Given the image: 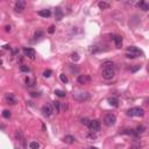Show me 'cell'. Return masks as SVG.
I'll list each match as a JSON object with an SVG mask.
<instances>
[{
  "label": "cell",
  "mask_w": 149,
  "mask_h": 149,
  "mask_svg": "<svg viewBox=\"0 0 149 149\" xmlns=\"http://www.w3.org/2000/svg\"><path fill=\"white\" fill-rule=\"evenodd\" d=\"M101 76L104 79L106 80H109L112 79L114 76H115V70H114V64L113 63H105L104 68H102V71H101Z\"/></svg>",
  "instance_id": "cell-1"
},
{
  "label": "cell",
  "mask_w": 149,
  "mask_h": 149,
  "mask_svg": "<svg viewBox=\"0 0 149 149\" xmlns=\"http://www.w3.org/2000/svg\"><path fill=\"white\" fill-rule=\"evenodd\" d=\"M143 55L142 51L140 50L136 47H128L127 50H126V56L128 58H136V57H141Z\"/></svg>",
  "instance_id": "cell-2"
},
{
  "label": "cell",
  "mask_w": 149,
  "mask_h": 149,
  "mask_svg": "<svg viewBox=\"0 0 149 149\" xmlns=\"http://www.w3.org/2000/svg\"><path fill=\"white\" fill-rule=\"evenodd\" d=\"M72 95H73V99L77 100V101H79V102H84V101L90 99L88 92H84V91H74Z\"/></svg>",
  "instance_id": "cell-3"
},
{
  "label": "cell",
  "mask_w": 149,
  "mask_h": 149,
  "mask_svg": "<svg viewBox=\"0 0 149 149\" xmlns=\"http://www.w3.org/2000/svg\"><path fill=\"white\" fill-rule=\"evenodd\" d=\"M128 116H143L144 115V109L142 107H132L127 111Z\"/></svg>",
  "instance_id": "cell-4"
},
{
  "label": "cell",
  "mask_w": 149,
  "mask_h": 149,
  "mask_svg": "<svg viewBox=\"0 0 149 149\" xmlns=\"http://www.w3.org/2000/svg\"><path fill=\"white\" fill-rule=\"evenodd\" d=\"M54 112H55L54 111V106L51 104H49V102H47V104H44L42 106V114L44 116H50Z\"/></svg>",
  "instance_id": "cell-5"
},
{
  "label": "cell",
  "mask_w": 149,
  "mask_h": 149,
  "mask_svg": "<svg viewBox=\"0 0 149 149\" xmlns=\"http://www.w3.org/2000/svg\"><path fill=\"white\" fill-rule=\"evenodd\" d=\"M115 122H116V116L114 115V114L108 113V114H106V115H105V118H104V123H105L106 126H113Z\"/></svg>",
  "instance_id": "cell-6"
},
{
  "label": "cell",
  "mask_w": 149,
  "mask_h": 149,
  "mask_svg": "<svg viewBox=\"0 0 149 149\" xmlns=\"http://www.w3.org/2000/svg\"><path fill=\"white\" fill-rule=\"evenodd\" d=\"M90 128L91 132H97V130L100 129V122L99 120H90V123L87 126Z\"/></svg>",
  "instance_id": "cell-7"
},
{
  "label": "cell",
  "mask_w": 149,
  "mask_h": 149,
  "mask_svg": "<svg viewBox=\"0 0 149 149\" xmlns=\"http://www.w3.org/2000/svg\"><path fill=\"white\" fill-rule=\"evenodd\" d=\"M5 101L8 105H15L16 102H18V100L14 97L13 93H6V94H5Z\"/></svg>",
  "instance_id": "cell-8"
},
{
  "label": "cell",
  "mask_w": 149,
  "mask_h": 149,
  "mask_svg": "<svg viewBox=\"0 0 149 149\" xmlns=\"http://www.w3.org/2000/svg\"><path fill=\"white\" fill-rule=\"evenodd\" d=\"M77 81H78L79 84L85 85V84H88L91 81V77L88 76V74H79L78 78H77Z\"/></svg>",
  "instance_id": "cell-9"
},
{
  "label": "cell",
  "mask_w": 149,
  "mask_h": 149,
  "mask_svg": "<svg viewBox=\"0 0 149 149\" xmlns=\"http://www.w3.org/2000/svg\"><path fill=\"white\" fill-rule=\"evenodd\" d=\"M25 8H26V2L23 1V0H19V1H16L15 11L18 12V13H22V12L25 11Z\"/></svg>",
  "instance_id": "cell-10"
},
{
  "label": "cell",
  "mask_w": 149,
  "mask_h": 149,
  "mask_svg": "<svg viewBox=\"0 0 149 149\" xmlns=\"http://www.w3.org/2000/svg\"><path fill=\"white\" fill-rule=\"evenodd\" d=\"M23 53H25V55L27 56V57L32 58V59H34L35 55H36V53H35V50L33 48H25L23 49Z\"/></svg>",
  "instance_id": "cell-11"
},
{
  "label": "cell",
  "mask_w": 149,
  "mask_h": 149,
  "mask_svg": "<svg viewBox=\"0 0 149 149\" xmlns=\"http://www.w3.org/2000/svg\"><path fill=\"white\" fill-rule=\"evenodd\" d=\"M113 40H114V43H115L116 48H121V46H122V37L120 35H115L113 37Z\"/></svg>",
  "instance_id": "cell-12"
},
{
  "label": "cell",
  "mask_w": 149,
  "mask_h": 149,
  "mask_svg": "<svg viewBox=\"0 0 149 149\" xmlns=\"http://www.w3.org/2000/svg\"><path fill=\"white\" fill-rule=\"evenodd\" d=\"M55 18L57 21H61L63 18V11L59 8V7H57V8L55 9Z\"/></svg>",
  "instance_id": "cell-13"
},
{
  "label": "cell",
  "mask_w": 149,
  "mask_h": 149,
  "mask_svg": "<svg viewBox=\"0 0 149 149\" xmlns=\"http://www.w3.org/2000/svg\"><path fill=\"white\" fill-rule=\"evenodd\" d=\"M39 15L42 18H49L51 15V12L50 9H41V11H39Z\"/></svg>",
  "instance_id": "cell-14"
},
{
  "label": "cell",
  "mask_w": 149,
  "mask_h": 149,
  "mask_svg": "<svg viewBox=\"0 0 149 149\" xmlns=\"http://www.w3.org/2000/svg\"><path fill=\"white\" fill-rule=\"evenodd\" d=\"M107 101H108V104L111 105V106H113V107H118L119 106V100L116 99L115 97L108 98V99H107Z\"/></svg>",
  "instance_id": "cell-15"
},
{
  "label": "cell",
  "mask_w": 149,
  "mask_h": 149,
  "mask_svg": "<svg viewBox=\"0 0 149 149\" xmlns=\"http://www.w3.org/2000/svg\"><path fill=\"white\" fill-rule=\"evenodd\" d=\"M63 141L66 144H72L74 142V137L72 136V135H65V136L63 137Z\"/></svg>",
  "instance_id": "cell-16"
},
{
  "label": "cell",
  "mask_w": 149,
  "mask_h": 149,
  "mask_svg": "<svg viewBox=\"0 0 149 149\" xmlns=\"http://www.w3.org/2000/svg\"><path fill=\"white\" fill-rule=\"evenodd\" d=\"M136 5H137V7H140V9H142V11H144V12H147L149 9V5L144 1H140V2H137Z\"/></svg>",
  "instance_id": "cell-17"
},
{
  "label": "cell",
  "mask_w": 149,
  "mask_h": 149,
  "mask_svg": "<svg viewBox=\"0 0 149 149\" xmlns=\"http://www.w3.org/2000/svg\"><path fill=\"white\" fill-rule=\"evenodd\" d=\"M26 84H27V86H34L35 85V79L33 78V77H30V76H27L26 77Z\"/></svg>",
  "instance_id": "cell-18"
},
{
  "label": "cell",
  "mask_w": 149,
  "mask_h": 149,
  "mask_svg": "<svg viewBox=\"0 0 149 149\" xmlns=\"http://www.w3.org/2000/svg\"><path fill=\"white\" fill-rule=\"evenodd\" d=\"M98 6H99V8H101V9L109 8V4L108 2H105V1H99L98 2Z\"/></svg>",
  "instance_id": "cell-19"
},
{
  "label": "cell",
  "mask_w": 149,
  "mask_h": 149,
  "mask_svg": "<svg viewBox=\"0 0 149 149\" xmlns=\"http://www.w3.org/2000/svg\"><path fill=\"white\" fill-rule=\"evenodd\" d=\"M29 148H30V149H39V148H40L39 142H36V141H32V142L29 143Z\"/></svg>",
  "instance_id": "cell-20"
},
{
  "label": "cell",
  "mask_w": 149,
  "mask_h": 149,
  "mask_svg": "<svg viewBox=\"0 0 149 149\" xmlns=\"http://www.w3.org/2000/svg\"><path fill=\"white\" fill-rule=\"evenodd\" d=\"M55 94L57 95V97L63 98V97H65V94H66V93H65L64 91H62V90H56V91H55Z\"/></svg>",
  "instance_id": "cell-21"
},
{
  "label": "cell",
  "mask_w": 149,
  "mask_h": 149,
  "mask_svg": "<svg viewBox=\"0 0 149 149\" xmlns=\"http://www.w3.org/2000/svg\"><path fill=\"white\" fill-rule=\"evenodd\" d=\"M53 106H54V108L56 109V112H59L61 111V102L59 101H55Z\"/></svg>",
  "instance_id": "cell-22"
},
{
  "label": "cell",
  "mask_w": 149,
  "mask_h": 149,
  "mask_svg": "<svg viewBox=\"0 0 149 149\" xmlns=\"http://www.w3.org/2000/svg\"><path fill=\"white\" fill-rule=\"evenodd\" d=\"M80 123L84 126H88V123H90V120H88L87 118H81L80 119Z\"/></svg>",
  "instance_id": "cell-23"
},
{
  "label": "cell",
  "mask_w": 149,
  "mask_h": 149,
  "mask_svg": "<svg viewBox=\"0 0 149 149\" xmlns=\"http://www.w3.org/2000/svg\"><path fill=\"white\" fill-rule=\"evenodd\" d=\"M20 71L21 72H27V73H28V72L30 71V69L28 66H26V65H21V66H20Z\"/></svg>",
  "instance_id": "cell-24"
},
{
  "label": "cell",
  "mask_w": 149,
  "mask_h": 149,
  "mask_svg": "<svg viewBox=\"0 0 149 149\" xmlns=\"http://www.w3.org/2000/svg\"><path fill=\"white\" fill-rule=\"evenodd\" d=\"M2 116H4L5 119H8L9 116H11V112H9L8 109H5V111L2 112Z\"/></svg>",
  "instance_id": "cell-25"
},
{
  "label": "cell",
  "mask_w": 149,
  "mask_h": 149,
  "mask_svg": "<svg viewBox=\"0 0 149 149\" xmlns=\"http://www.w3.org/2000/svg\"><path fill=\"white\" fill-rule=\"evenodd\" d=\"M144 129H146V128H144L143 126H139V127L136 128V130H135V132H136V134H141V133L144 132Z\"/></svg>",
  "instance_id": "cell-26"
},
{
  "label": "cell",
  "mask_w": 149,
  "mask_h": 149,
  "mask_svg": "<svg viewBox=\"0 0 149 149\" xmlns=\"http://www.w3.org/2000/svg\"><path fill=\"white\" fill-rule=\"evenodd\" d=\"M59 78H61V80H62L63 83H68V77L65 76L64 73H61L59 74Z\"/></svg>",
  "instance_id": "cell-27"
},
{
  "label": "cell",
  "mask_w": 149,
  "mask_h": 149,
  "mask_svg": "<svg viewBox=\"0 0 149 149\" xmlns=\"http://www.w3.org/2000/svg\"><path fill=\"white\" fill-rule=\"evenodd\" d=\"M51 73H53V71H51V70H46V71L43 72V76L46 77V78H48V77L51 76Z\"/></svg>",
  "instance_id": "cell-28"
},
{
  "label": "cell",
  "mask_w": 149,
  "mask_h": 149,
  "mask_svg": "<svg viewBox=\"0 0 149 149\" xmlns=\"http://www.w3.org/2000/svg\"><path fill=\"white\" fill-rule=\"evenodd\" d=\"M43 34H44V33L42 32V30H37V32L35 33V39H39V37L43 36Z\"/></svg>",
  "instance_id": "cell-29"
},
{
  "label": "cell",
  "mask_w": 149,
  "mask_h": 149,
  "mask_svg": "<svg viewBox=\"0 0 149 149\" xmlns=\"http://www.w3.org/2000/svg\"><path fill=\"white\" fill-rule=\"evenodd\" d=\"M54 32H55V27H54V26H50L48 29V33L49 34H54Z\"/></svg>",
  "instance_id": "cell-30"
},
{
  "label": "cell",
  "mask_w": 149,
  "mask_h": 149,
  "mask_svg": "<svg viewBox=\"0 0 149 149\" xmlns=\"http://www.w3.org/2000/svg\"><path fill=\"white\" fill-rule=\"evenodd\" d=\"M30 95H32V97H40V95H41V92H32Z\"/></svg>",
  "instance_id": "cell-31"
},
{
  "label": "cell",
  "mask_w": 149,
  "mask_h": 149,
  "mask_svg": "<svg viewBox=\"0 0 149 149\" xmlns=\"http://www.w3.org/2000/svg\"><path fill=\"white\" fill-rule=\"evenodd\" d=\"M78 54H76V53H74V54H72V59H73V61H78Z\"/></svg>",
  "instance_id": "cell-32"
},
{
  "label": "cell",
  "mask_w": 149,
  "mask_h": 149,
  "mask_svg": "<svg viewBox=\"0 0 149 149\" xmlns=\"http://www.w3.org/2000/svg\"><path fill=\"white\" fill-rule=\"evenodd\" d=\"M6 32H11V26H6Z\"/></svg>",
  "instance_id": "cell-33"
},
{
  "label": "cell",
  "mask_w": 149,
  "mask_h": 149,
  "mask_svg": "<svg viewBox=\"0 0 149 149\" xmlns=\"http://www.w3.org/2000/svg\"><path fill=\"white\" fill-rule=\"evenodd\" d=\"M137 69H140V65H137L136 68H134V69H132V71H133V72H135V71H136Z\"/></svg>",
  "instance_id": "cell-34"
},
{
  "label": "cell",
  "mask_w": 149,
  "mask_h": 149,
  "mask_svg": "<svg viewBox=\"0 0 149 149\" xmlns=\"http://www.w3.org/2000/svg\"><path fill=\"white\" fill-rule=\"evenodd\" d=\"M4 48H5V49H9V46H8V44H6V46H5Z\"/></svg>",
  "instance_id": "cell-35"
},
{
  "label": "cell",
  "mask_w": 149,
  "mask_h": 149,
  "mask_svg": "<svg viewBox=\"0 0 149 149\" xmlns=\"http://www.w3.org/2000/svg\"><path fill=\"white\" fill-rule=\"evenodd\" d=\"M88 149H98V148H95V147H90Z\"/></svg>",
  "instance_id": "cell-36"
},
{
  "label": "cell",
  "mask_w": 149,
  "mask_h": 149,
  "mask_svg": "<svg viewBox=\"0 0 149 149\" xmlns=\"http://www.w3.org/2000/svg\"><path fill=\"white\" fill-rule=\"evenodd\" d=\"M0 55H1V51H0Z\"/></svg>",
  "instance_id": "cell-37"
}]
</instances>
